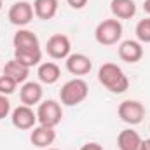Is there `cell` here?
<instances>
[{
	"instance_id": "cell-20",
	"label": "cell",
	"mask_w": 150,
	"mask_h": 150,
	"mask_svg": "<svg viewBox=\"0 0 150 150\" xmlns=\"http://www.w3.org/2000/svg\"><path fill=\"white\" fill-rule=\"evenodd\" d=\"M134 33H136L138 42L150 44V18H145V19H140L138 21V25L134 28Z\"/></svg>"
},
{
	"instance_id": "cell-14",
	"label": "cell",
	"mask_w": 150,
	"mask_h": 150,
	"mask_svg": "<svg viewBox=\"0 0 150 150\" xmlns=\"http://www.w3.org/2000/svg\"><path fill=\"white\" fill-rule=\"evenodd\" d=\"M142 136L134 129H124L117 136V147L119 150H142Z\"/></svg>"
},
{
	"instance_id": "cell-1",
	"label": "cell",
	"mask_w": 150,
	"mask_h": 150,
	"mask_svg": "<svg viewBox=\"0 0 150 150\" xmlns=\"http://www.w3.org/2000/svg\"><path fill=\"white\" fill-rule=\"evenodd\" d=\"M98 80L105 89H108L113 94H122L129 87V79L115 63H103L98 70Z\"/></svg>"
},
{
	"instance_id": "cell-22",
	"label": "cell",
	"mask_w": 150,
	"mask_h": 150,
	"mask_svg": "<svg viewBox=\"0 0 150 150\" xmlns=\"http://www.w3.org/2000/svg\"><path fill=\"white\" fill-rule=\"evenodd\" d=\"M11 113V101L7 100V96L0 94V120L5 119Z\"/></svg>"
},
{
	"instance_id": "cell-8",
	"label": "cell",
	"mask_w": 150,
	"mask_h": 150,
	"mask_svg": "<svg viewBox=\"0 0 150 150\" xmlns=\"http://www.w3.org/2000/svg\"><path fill=\"white\" fill-rule=\"evenodd\" d=\"M11 120H12V126L21 129V131H28V129H33L35 124H37V112H33L32 107L28 105H19L16 107L12 112H11Z\"/></svg>"
},
{
	"instance_id": "cell-29",
	"label": "cell",
	"mask_w": 150,
	"mask_h": 150,
	"mask_svg": "<svg viewBox=\"0 0 150 150\" xmlns=\"http://www.w3.org/2000/svg\"><path fill=\"white\" fill-rule=\"evenodd\" d=\"M0 75H2V67H0Z\"/></svg>"
},
{
	"instance_id": "cell-7",
	"label": "cell",
	"mask_w": 150,
	"mask_h": 150,
	"mask_svg": "<svg viewBox=\"0 0 150 150\" xmlns=\"http://www.w3.org/2000/svg\"><path fill=\"white\" fill-rule=\"evenodd\" d=\"M45 51L52 59H67L72 54V44L70 38L63 33H54L52 37H49L45 44Z\"/></svg>"
},
{
	"instance_id": "cell-23",
	"label": "cell",
	"mask_w": 150,
	"mask_h": 150,
	"mask_svg": "<svg viewBox=\"0 0 150 150\" xmlns=\"http://www.w3.org/2000/svg\"><path fill=\"white\" fill-rule=\"evenodd\" d=\"M67 2H68V5L72 9H84L89 0H67Z\"/></svg>"
},
{
	"instance_id": "cell-11",
	"label": "cell",
	"mask_w": 150,
	"mask_h": 150,
	"mask_svg": "<svg viewBox=\"0 0 150 150\" xmlns=\"http://www.w3.org/2000/svg\"><path fill=\"white\" fill-rule=\"evenodd\" d=\"M42 98H44V89L38 82H25L19 89V100L23 105H28V107L38 105Z\"/></svg>"
},
{
	"instance_id": "cell-25",
	"label": "cell",
	"mask_w": 150,
	"mask_h": 150,
	"mask_svg": "<svg viewBox=\"0 0 150 150\" xmlns=\"http://www.w3.org/2000/svg\"><path fill=\"white\" fill-rule=\"evenodd\" d=\"M142 150H150V138L149 140H143V143H142Z\"/></svg>"
},
{
	"instance_id": "cell-16",
	"label": "cell",
	"mask_w": 150,
	"mask_h": 150,
	"mask_svg": "<svg viewBox=\"0 0 150 150\" xmlns=\"http://www.w3.org/2000/svg\"><path fill=\"white\" fill-rule=\"evenodd\" d=\"M37 75H38V80L42 84H56L61 77V70L59 67L54 63V61H45V63H40L38 65V70H37Z\"/></svg>"
},
{
	"instance_id": "cell-15",
	"label": "cell",
	"mask_w": 150,
	"mask_h": 150,
	"mask_svg": "<svg viewBox=\"0 0 150 150\" xmlns=\"http://www.w3.org/2000/svg\"><path fill=\"white\" fill-rule=\"evenodd\" d=\"M59 2L58 0H35L33 2V12L38 19L49 21L58 14Z\"/></svg>"
},
{
	"instance_id": "cell-21",
	"label": "cell",
	"mask_w": 150,
	"mask_h": 150,
	"mask_svg": "<svg viewBox=\"0 0 150 150\" xmlns=\"http://www.w3.org/2000/svg\"><path fill=\"white\" fill-rule=\"evenodd\" d=\"M16 87H18V82L14 79H11L9 75H4V74L0 75V94L9 96V94H12L16 91Z\"/></svg>"
},
{
	"instance_id": "cell-18",
	"label": "cell",
	"mask_w": 150,
	"mask_h": 150,
	"mask_svg": "<svg viewBox=\"0 0 150 150\" xmlns=\"http://www.w3.org/2000/svg\"><path fill=\"white\" fill-rule=\"evenodd\" d=\"M2 74L4 75H9L11 79H14L18 84H25L28 75H30V68H26L25 65H21L19 61H16L14 58L11 61L5 63V67L2 68Z\"/></svg>"
},
{
	"instance_id": "cell-26",
	"label": "cell",
	"mask_w": 150,
	"mask_h": 150,
	"mask_svg": "<svg viewBox=\"0 0 150 150\" xmlns=\"http://www.w3.org/2000/svg\"><path fill=\"white\" fill-rule=\"evenodd\" d=\"M143 11H145L147 14H150V0H145V2H143Z\"/></svg>"
},
{
	"instance_id": "cell-24",
	"label": "cell",
	"mask_w": 150,
	"mask_h": 150,
	"mask_svg": "<svg viewBox=\"0 0 150 150\" xmlns=\"http://www.w3.org/2000/svg\"><path fill=\"white\" fill-rule=\"evenodd\" d=\"M80 150H103V147H101L100 143H96V142H89V143L82 145Z\"/></svg>"
},
{
	"instance_id": "cell-30",
	"label": "cell",
	"mask_w": 150,
	"mask_h": 150,
	"mask_svg": "<svg viewBox=\"0 0 150 150\" xmlns=\"http://www.w3.org/2000/svg\"><path fill=\"white\" fill-rule=\"evenodd\" d=\"M149 129H150V124H149Z\"/></svg>"
},
{
	"instance_id": "cell-5",
	"label": "cell",
	"mask_w": 150,
	"mask_h": 150,
	"mask_svg": "<svg viewBox=\"0 0 150 150\" xmlns=\"http://www.w3.org/2000/svg\"><path fill=\"white\" fill-rule=\"evenodd\" d=\"M145 112H147L145 105L142 101H138V100H126L117 108V113H119L120 120L129 124V126L140 124L143 120V117H145Z\"/></svg>"
},
{
	"instance_id": "cell-9",
	"label": "cell",
	"mask_w": 150,
	"mask_h": 150,
	"mask_svg": "<svg viewBox=\"0 0 150 150\" xmlns=\"http://www.w3.org/2000/svg\"><path fill=\"white\" fill-rule=\"evenodd\" d=\"M119 58L126 63H138L143 58V45L138 40H124L120 42L119 49Z\"/></svg>"
},
{
	"instance_id": "cell-4",
	"label": "cell",
	"mask_w": 150,
	"mask_h": 150,
	"mask_svg": "<svg viewBox=\"0 0 150 150\" xmlns=\"http://www.w3.org/2000/svg\"><path fill=\"white\" fill-rule=\"evenodd\" d=\"M63 119V108L58 101L54 100H45L40 101L37 108V120L42 126H49V127H56Z\"/></svg>"
},
{
	"instance_id": "cell-6",
	"label": "cell",
	"mask_w": 150,
	"mask_h": 150,
	"mask_svg": "<svg viewBox=\"0 0 150 150\" xmlns=\"http://www.w3.org/2000/svg\"><path fill=\"white\" fill-rule=\"evenodd\" d=\"M33 16H35V12H33V4L25 2V0H21V2H14V4L11 5L9 12H7L9 21H11L12 25L19 26V28L30 25L32 19H33Z\"/></svg>"
},
{
	"instance_id": "cell-2",
	"label": "cell",
	"mask_w": 150,
	"mask_h": 150,
	"mask_svg": "<svg viewBox=\"0 0 150 150\" xmlns=\"http://www.w3.org/2000/svg\"><path fill=\"white\" fill-rule=\"evenodd\" d=\"M87 94H89V86L84 79H79V77L65 82L63 87L59 89V100H61V105L65 107H75L82 103L87 98Z\"/></svg>"
},
{
	"instance_id": "cell-12",
	"label": "cell",
	"mask_w": 150,
	"mask_h": 150,
	"mask_svg": "<svg viewBox=\"0 0 150 150\" xmlns=\"http://www.w3.org/2000/svg\"><path fill=\"white\" fill-rule=\"evenodd\" d=\"M56 140V131L54 127H49V126H42L38 124L33 127L32 134H30V142L32 145H35L37 149H47L49 145H52Z\"/></svg>"
},
{
	"instance_id": "cell-27",
	"label": "cell",
	"mask_w": 150,
	"mask_h": 150,
	"mask_svg": "<svg viewBox=\"0 0 150 150\" xmlns=\"http://www.w3.org/2000/svg\"><path fill=\"white\" fill-rule=\"evenodd\" d=\"M2 7H4V2H2V0H0V11H2Z\"/></svg>"
},
{
	"instance_id": "cell-17",
	"label": "cell",
	"mask_w": 150,
	"mask_h": 150,
	"mask_svg": "<svg viewBox=\"0 0 150 150\" xmlns=\"http://www.w3.org/2000/svg\"><path fill=\"white\" fill-rule=\"evenodd\" d=\"M110 11L115 19H131L136 14V4L134 0H112Z\"/></svg>"
},
{
	"instance_id": "cell-3",
	"label": "cell",
	"mask_w": 150,
	"mask_h": 150,
	"mask_svg": "<svg viewBox=\"0 0 150 150\" xmlns=\"http://www.w3.org/2000/svg\"><path fill=\"white\" fill-rule=\"evenodd\" d=\"M94 38L100 45H115L122 38V25L119 19H103L94 30Z\"/></svg>"
},
{
	"instance_id": "cell-19",
	"label": "cell",
	"mask_w": 150,
	"mask_h": 150,
	"mask_svg": "<svg viewBox=\"0 0 150 150\" xmlns=\"http://www.w3.org/2000/svg\"><path fill=\"white\" fill-rule=\"evenodd\" d=\"M12 44L14 49H26V47H40L38 44V37L32 32V30H18L12 37Z\"/></svg>"
},
{
	"instance_id": "cell-28",
	"label": "cell",
	"mask_w": 150,
	"mask_h": 150,
	"mask_svg": "<svg viewBox=\"0 0 150 150\" xmlns=\"http://www.w3.org/2000/svg\"><path fill=\"white\" fill-rule=\"evenodd\" d=\"M47 150H59V149H47Z\"/></svg>"
},
{
	"instance_id": "cell-13",
	"label": "cell",
	"mask_w": 150,
	"mask_h": 150,
	"mask_svg": "<svg viewBox=\"0 0 150 150\" xmlns=\"http://www.w3.org/2000/svg\"><path fill=\"white\" fill-rule=\"evenodd\" d=\"M14 59L25 65L26 68H33L42 61L40 47H26V49H14Z\"/></svg>"
},
{
	"instance_id": "cell-10",
	"label": "cell",
	"mask_w": 150,
	"mask_h": 150,
	"mask_svg": "<svg viewBox=\"0 0 150 150\" xmlns=\"http://www.w3.org/2000/svg\"><path fill=\"white\" fill-rule=\"evenodd\" d=\"M67 70L72 75H87L93 70V61L89 56L82 54V52H75L67 58Z\"/></svg>"
}]
</instances>
